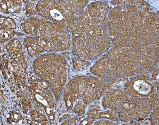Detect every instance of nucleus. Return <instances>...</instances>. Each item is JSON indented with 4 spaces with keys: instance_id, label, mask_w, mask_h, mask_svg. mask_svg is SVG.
<instances>
[{
    "instance_id": "obj_10",
    "label": "nucleus",
    "mask_w": 159,
    "mask_h": 125,
    "mask_svg": "<svg viewBox=\"0 0 159 125\" xmlns=\"http://www.w3.org/2000/svg\"><path fill=\"white\" fill-rule=\"evenodd\" d=\"M6 48L11 66L10 71L12 73L16 85L20 88H24L27 76V65L21 43L17 38H14L8 43Z\"/></svg>"
},
{
    "instance_id": "obj_6",
    "label": "nucleus",
    "mask_w": 159,
    "mask_h": 125,
    "mask_svg": "<svg viewBox=\"0 0 159 125\" xmlns=\"http://www.w3.org/2000/svg\"><path fill=\"white\" fill-rule=\"evenodd\" d=\"M111 86L97 76H82L74 78L64 88L63 95L66 109L71 112L77 104L87 107L105 95Z\"/></svg>"
},
{
    "instance_id": "obj_20",
    "label": "nucleus",
    "mask_w": 159,
    "mask_h": 125,
    "mask_svg": "<svg viewBox=\"0 0 159 125\" xmlns=\"http://www.w3.org/2000/svg\"><path fill=\"white\" fill-rule=\"evenodd\" d=\"M72 61L74 68L76 71H82L91 64L90 62L82 59L76 58L73 59Z\"/></svg>"
},
{
    "instance_id": "obj_2",
    "label": "nucleus",
    "mask_w": 159,
    "mask_h": 125,
    "mask_svg": "<svg viewBox=\"0 0 159 125\" xmlns=\"http://www.w3.org/2000/svg\"><path fill=\"white\" fill-rule=\"evenodd\" d=\"M109 7L95 2L78 14L70 29L72 53L83 59L98 58L109 49L111 39L107 26Z\"/></svg>"
},
{
    "instance_id": "obj_16",
    "label": "nucleus",
    "mask_w": 159,
    "mask_h": 125,
    "mask_svg": "<svg viewBox=\"0 0 159 125\" xmlns=\"http://www.w3.org/2000/svg\"><path fill=\"white\" fill-rule=\"evenodd\" d=\"M17 96L21 98V109L22 112L25 114H27L31 111L32 104L28 95L23 92H20L17 93Z\"/></svg>"
},
{
    "instance_id": "obj_27",
    "label": "nucleus",
    "mask_w": 159,
    "mask_h": 125,
    "mask_svg": "<svg viewBox=\"0 0 159 125\" xmlns=\"http://www.w3.org/2000/svg\"><path fill=\"white\" fill-rule=\"evenodd\" d=\"M70 117V115L69 114H66V115H64V116H63V119H66L68 118H69Z\"/></svg>"
},
{
    "instance_id": "obj_11",
    "label": "nucleus",
    "mask_w": 159,
    "mask_h": 125,
    "mask_svg": "<svg viewBox=\"0 0 159 125\" xmlns=\"http://www.w3.org/2000/svg\"><path fill=\"white\" fill-rule=\"evenodd\" d=\"M149 76H139L129 79L124 86V91L131 96L151 98L158 95L157 86Z\"/></svg>"
},
{
    "instance_id": "obj_24",
    "label": "nucleus",
    "mask_w": 159,
    "mask_h": 125,
    "mask_svg": "<svg viewBox=\"0 0 159 125\" xmlns=\"http://www.w3.org/2000/svg\"><path fill=\"white\" fill-rule=\"evenodd\" d=\"M93 123V120L92 119L90 118H86L84 119L83 121H81L80 123H79V124L80 125H90L92 124Z\"/></svg>"
},
{
    "instance_id": "obj_23",
    "label": "nucleus",
    "mask_w": 159,
    "mask_h": 125,
    "mask_svg": "<svg viewBox=\"0 0 159 125\" xmlns=\"http://www.w3.org/2000/svg\"><path fill=\"white\" fill-rule=\"evenodd\" d=\"M0 6H1V12L5 14H8L10 12L9 11L8 9L6 1H1V5Z\"/></svg>"
},
{
    "instance_id": "obj_4",
    "label": "nucleus",
    "mask_w": 159,
    "mask_h": 125,
    "mask_svg": "<svg viewBox=\"0 0 159 125\" xmlns=\"http://www.w3.org/2000/svg\"><path fill=\"white\" fill-rule=\"evenodd\" d=\"M102 105L104 109L116 111L122 122L140 121L159 106V96L140 98L130 96L120 90L113 89L104 95Z\"/></svg>"
},
{
    "instance_id": "obj_1",
    "label": "nucleus",
    "mask_w": 159,
    "mask_h": 125,
    "mask_svg": "<svg viewBox=\"0 0 159 125\" xmlns=\"http://www.w3.org/2000/svg\"><path fill=\"white\" fill-rule=\"evenodd\" d=\"M107 19L116 48L159 53L158 16L149 7L123 4L112 9Z\"/></svg>"
},
{
    "instance_id": "obj_8",
    "label": "nucleus",
    "mask_w": 159,
    "mask_h": 125,
    "mask_svg": "<svg viewBox=\"0 0 159 125\" xmlns=\"http://www.w3.org/2000/svg\"><path fill=\"white\" fill-rule=\"evenodd\" d=\"M88 3V1H39L37 14L70 30Z\"/></svg>"
},
{
    "instance_id": "obj_18",
    "label": "nucleus",
    "mask_w": 159,
    "mask_h": 125,
    "mask_svg": "<svg viewBox=\"0 0 159 125\" xmlns=\"http://www.w3.org/2000/svg\"><path fill=\"white\" fill-rule=\"evenodd\" d=\"M9 11L14 13H19L21 11L22 3L21 1H6Z\"/></svg>"
},
{
    "instance_id": "obj_15",
    "label": "nucleus",
    "mask_w": 159,
    "mask_h": 125,
    "mask_svg": "<svg viewBox=\"0 0 159 125\" xmlns=\"http://www.w3.org/2000/svg\"><path fill=\"white\" fill-rule=\"evenodd\" d=\"M15 21L12 18L1 16V30L11 31L16 28Z\"/></svg>"
},
{
    "instance_id": "obj_21",
    "label": "nucleus",
    "mask_w": 159,
    "mask_h": 125,
    "mask_svg": "<svg viewBox=\"0 0 159 125\" xmlns=\"http://www.w3.org/2000/svg\"><path fill=\"white\" fill-rule=\"evenodd\" d=\"M26 12L30 15H35L37 14V4L32 2L27 4L25 6Z\"/></svg>"
},
{
    "instance_id": "obj_19",
    "label": "nucleus",
    "mask_w": 159,
    "mask_h": 125,
    "mask_svg": "<svg viewBox=\"0 0 159 125\" xmlns=\"http://www.w3.org/2000/svg\"><path fill=\"white\" fill-rule=\"evenodd\" d=\"M16 35L22 36L24 35V34H23V33H18L15 31L14 30H11V31L1 30V34H0L1 43H4L10 41Z\"/></svg>"
},
{
    "instance_id": "obj_25",
    "label": "nucleus",
    "mask_w": 159,
    "mask_h": 125,
    "mask_svg": "<svg viewBox=\"0 0 159 125\" xmlns=\"http://www.w3.org/2000/svg\"><path fill=\"white\" fill-rule=\"evenodd\" d=\"M115 124L114 123L111 121H107L106 120H102L99 121V122H96L95 125H112Z\"/></svg>"
},
{
    "instance_id": "obj_7",
    "label": "nucleus",
    "mask_w": 159,
    "mask_h": 125,
    "mask_svg": "<svg viewBox=\"0 0 159 125\" xmlns=\"http://www.w3.org/2000/svg\"><path fill=\"white\" fill-rule=\"evenodd\" d=\"M32 66L37 77L48 86L56 101H59L68 74V65L65 58L59 54L48 53L37 58Z\"/></svg>"
},
{
    "instance_id": "obj_13",
    "label": "nucleus",
    "mask_w": 159,
    "mask_h": 125,
    "mask_svg": "<svg viewBox=\"0 0 159 125\" xmlns=\"http://www.w3.org/2000/svg\"><path fill=\"white\" fill-rule=\"evenodd\" d=\"M23 42L31 57L33 58L44 52L36 37L32 36L25 37Z\"/></svg>"
},
{
    "instance_id": "obj_3",
    "label": "nucleus",
    "mask_w": 159,
    "mask_h": 125,
    "mask_svg": "<svg viewBox=\"0 0 159 125\" xmlns=\"http://www.w3.org/2000/svg\"><path fill=\"white\" fill-rule=\"evenodd\" d=\"M158 65L159 53L115 47L96 62L91 72L112 85L120 79L150 77Z\"/></svg>"
},
{
    "instance_id": "obj_14",
    "label": "nucleus",
    "mask_w": 159,
    "mask_h": 125,
    "mask_svg": "<svg viewBox=\"0 0 159 125\" xmlns=\"http://www.w3.org/2000/svg\"><path fill=\"white\" fill-rule=\"evenodd\" d=\"M30 116L35 124L49 125V122L47 116L42 110L35 109L31 110Z\"/></svg>"
},
{
    "instance_id": "obj_17",
    "label": "nucleus",
    "mask_w": 159,
    "mask_h": 125,
    "mask_svg": "<svg viewBox=\"0 0 159 125\" xmlns=\"http://www.w3.org/2000/svg\"><path fill=\"white\" fill-rule=\"evenodd\" d=\"M7 122L9 124H22L23 123L24 118L20 113L17 111L13 110L11 111L8 114V117L7 118Z\"/></svg>"
},
{
    "instance_id": "obj_9",
    "label": "nucleus",
    "mask_w": 159,
    "mask_h": 125,
    "mask_svg": "<svg viewBox=\"0 0 159 125\" xmlns=\"http://www.w3.org/2000/svg\"><path fill=\"white\" fill-rule=\"evenodd\" d=\"M27 87L36 103L43 107L50 121L55 120L54 97L51 90L40 78L31 76L28 78Z\"/></svg>"
},
{
    "instance_id": "obj_5",
    "label": "nucleus",
    "mask_w": 159,
    "mask_h": 125,
    "mask_svg": "<svg viewBox=\"0 0 159 125\" xmlns=\"http://www.w3.org/2000/svg\"><path fill=\"white\" fill-rule=\"evenodd\" d=\"M20 28L26 35L37 38L44 52H63L71 45L69 30L43 17L31 16Z\"/></svg>"
},
{
    "instance_id": "obj_22",
    "label": "nucleus",
    "mask_w": 159,
    "mask_h": 125,
    "mask_svg": "<svg viewBox=\"0 0 159 125\" xmlns=\"http://www.w3.org/2000/svg\"><path fill=\"white\" fill-rule=\"evenodd\" d=\"M150 120L152 123L154 124H159V106L156 107L155 111L152 113V116L150 118Z\"/></svg>"
},
{
    "instance_id": "obj_12",
    "label": "nucleus",
    "mask_w": 159,
    "mask_h": 125,
    "mask_svg": "<svg viewBox=\"0 0 159 125\" xmlns=\"http://www.w3.org/2000/svg\"><path fill=\"white\" fill-rule=\"evenodd\" d=\"M86 115L88 118L93 120L105 118L116 121L119 119L117 113L116 111L111 109L106 111H102L97 108H93L89 110Z\"/></svg>"
},
{
    "instance_id": "obj_26",
    "label": "nucleus",
    "mask_w": 159,
    "mask_h": 125,
    "mask_svg": "<svg viewBox=\"0 0 159 125\" xmlns=\"http://www.w3.org/2000/svg\"><path fill=\"white\" fill-rule=\"evenodd\" d=\"M77 122V118H70L64 121L63 123H62V125H67L70 124H74Z\"/></svg>"
}]
</instances>
